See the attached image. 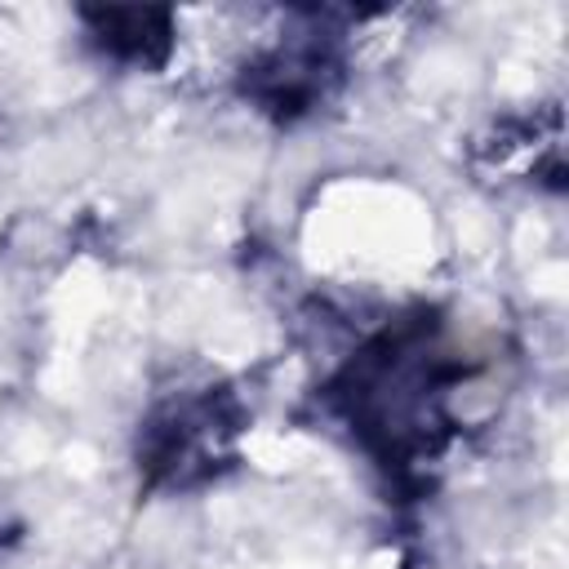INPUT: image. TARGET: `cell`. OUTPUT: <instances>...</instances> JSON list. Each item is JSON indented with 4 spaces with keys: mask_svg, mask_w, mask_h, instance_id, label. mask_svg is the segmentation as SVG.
Masks as SVG:
<instances>
[{
    "mask_svg": "<svg viewBox=\"0 0 569 569\" xmlns=\"http://www.w3.org/2000/svg\"><path fill=\"white\" fill-rule=\"evenodd\" d=\"M333 53L325 40L307 44H280L267 58H258L244 76V98H253L267 116L276 120H298L307 116L333 84Z\"/></svg>",
    "mask_w": 569,
    "mask_h": 569,
    "instance_id": "2",
    "label": "cell"
},
{
    "mask_svg": "<svg viewBox=\"0 0 569 569\" xmlns=\"http://www.w3.org/2000/svg\"><path fill=\"white\" fill-rule=\"evenodd\" d=\"M240 431V405L227 391H200L164 405L142 436V467L151 485L187 489L218 471Z\"/></svg>",
    "mask_w": 569,
    "mask_h": 569,
    "instance_id": "1",
    "label": "cell"
},
{
    "mask_svg": "<svg viewBox=\"0 0 569 569\" xmlns=\"http://www.w3.org/2000/svg\"><path fill=\"white\" fill-rule=\"evenodd\" d=\"M89 40L124 67H160L173 49V13L151 4H98L80 13Z\"/></svg>",
    "mask_w": 569,
    "mask_h": 569,
    "instance_id": "3",
    "label": "cell"
}]
</instances>
